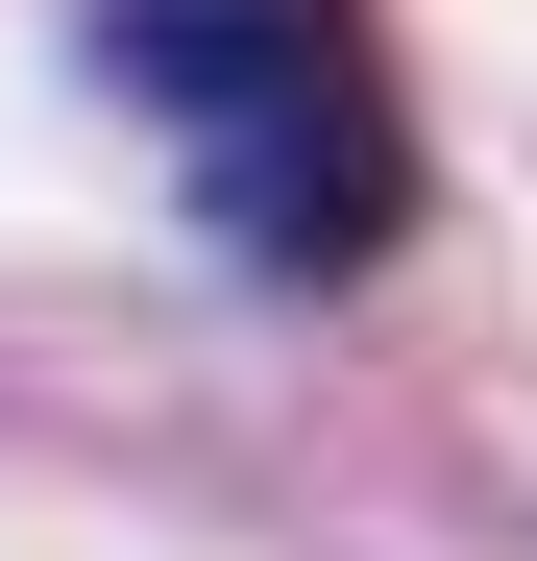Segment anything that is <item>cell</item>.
<instances>
[{"label": "cell", "mask_w": 537, "mask_h": 561, "mask_svg": "<svg viewBox=\"0 0 537 561\" xmlns=\"http://www.w3.org/2000/svg\"><path fill=\"white\" fill-rule=\"evenodd\" d=\"M99 73L171 123L196 220L268 294H342L415 244V123L367 73V0H99Z\"/></svg>", "instance_id": "1"}]
</instances>
